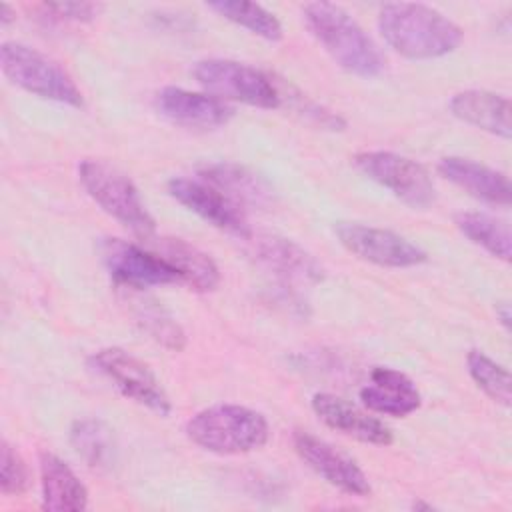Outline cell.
Instances as JSON below:
<instances>
[{"mask_svg":"<svg viewBox=\"0 0 512 512\" xmlns=\"http://www.w3.org/2000/svg\"><path fill=\"white\" fill-rule=\"evenodd\" d=\"M384 42L404 58L430 60L454 52L464 38L462 28L426 4L394 2L378 12Z\"/></svg>","mask_w":512,"mask_h":512,"instance_id":"6da1fadb","label":"cell"},{"mask_svg":"<svg viewBox=\"0 0 512 512\" xmlns=\"http://www.w3.org/2000/svg\"><path fill=\"white\" fill-rule=\"evenodd\" d=\"M304 22L330 58L350 74L374 78L384 70V58L364 28L338 4L310 2L302 8Z\"/></svg>","mask_w":512,"mask_h":512,"instance_id":"7a4b0ae2","label":"cell"},{"mask_svg":"<svg viewBox=\"0 0 512 512\" xmlns=\"http://www.w3.org/2000/svg\"><path fill=\"white\" fill-rule=\"evenodd\" d=\"M186 436L214 454H246L268 440L266 418L240 404H218L196 412L186 422Z\"/></svg>","mask_w":512,"mask_h":512,"instance_id":"3957f363","label":"cell"},{"mask_svg":"<svg viewBox=\"0 0 512 512\" xmlns=\"http://www.w3.org/2000/svg\"><path fill=\"white\" fill-rule=\"evenodd\" d=\"M78 178L88 196L132 234L144 240L154 236L156 222L124 172L102 160L86 158L78 166Z\"/></svg>","mask_w":512,"mask_h":512,"instance_id":"277c9868","label":"cell"},{"mask_svg":"<svg viewBox=\"0 0 512 512\" xmlns=\"http://www.w3.org/2000/svg\"><path fill=\"white\" fill-rule=\"evenodd\" d=\"M4 76L22 90L60 104L80 108L84 104L74 80L48 56L20 42H4L0 48Z\"/></svg>","mask_w":512,"mask_h":512,"instance_id":"5b68a950","label":"cell"},{"mask_svg":"<svg viewBox=\"0 0 512 512\" xmlns=\"http://www.w3.org/2000/svg\"><path fill=\"white\" fill-rule=\"evenodd\" d=\"M194 78L208 94L220 100H234L264 110H274L282 104V90L268 74L236 60H200L194 66Z\"/></svg>","mask_w":512,"mask_h":512,"instance_id":"8992f818","label":"cell"},{"mask_svg":"<svg viewBox=\"0 0 512 512\" xmlns=\"http://www.w3.org/2000/svg\"><path fill=\"white\" fill-rule=\"evenodd\" d=\"M354 164L362 174L390 190L410 208L426 210L436 202V188L430 174L408 156L388 150H370L356 154Z\"/></svg>","mask_w":512,"mask_h":512,"instance_id":"52a82bcc","label":"cell"},{"mask_svg":"<svg viewBox=\"0 0 512 512\" xmlns=\"http://www.w3.org/2000/svg\"><path fill=\"white\" fill-rule=\"evenodd\" d=\"M90 364L136 404L156 412L158 416H168L172 412L170 398L160 380L130 352L116 346L102 348L90 356Z\"/></svg>","mask_w":512,"mask_h":512,"instance_id":"ba28073f","label":"cell"},{"mask_svg":"<svg viewBox=\"0 0 512 512\" xmlns=\"http://www.w3.org/2000/svg\"><path fill=\"white\" fill-rule=\"evenodd\" d=\"M98 252L112 280L124 288L144 290L180 280L176 270L158 252H150L138 244L104 238L98 244Z\"/></svg>","mask_w":512,"mask_h":512,"instance_id":"9c48e42d","label":"cell"},{"mask_svg":"<svg viewBox=\"0 0 512 512\" xmlns=\"http://www.w3.org/2000/svg\"><path fill=\"white\" fill-rule=\"evenodd\" d=\"M334 232L348 252L378 266L410 268L428 260L420 246L386 228L360 222H338Z\"/></svg>","mask_w":512,"mask_h":512,"instance_id":"30bf717a","label":"cell"},{"mask_svg":"<svg viewBox=\"0 0 512 512\" xmlns=\"http://www.w3.org/2000/svg\"><path fill=\"white\" fill-rule=\"evenodd\" d=\"M168 194L208 224L242 238L250 236V228L240 204L204 178H172L168 180Z\"/></svg>","mask_w":512,"mask_h":512,"instance_id":"8fae6325","label":"cell"},{"mask_svg":"<svg viewBox=\"0 0 512 512\" xmlns=\"http://www.w3.org/2000/svg\"><path fill=\"white\" fill-rule=\"evenodd\" d=\"M296 454L308 464L320 478L330 486L350 494V496H368L370 482L364 470L348 454L334 448L330 442L306 432L296 430L292 436Z\"/></svg>","mask_w":512,"mask_h":512,"instance_id":"7c38bea8","label":"cell"},{"mask_svg":"<svg viewBox=\"0 0 512 512\" xmlns=\"http://www.w3.org/2000/svg\"><path fill=\"white\" fill-rule=\"evenodd\" d=\"M312 410L326 426L354 440L376 444V446H388L394 440L392 430L380 418L364 412L356 404L336 394H330V392L314 394Z\"/></svg>","mask_w":512,"mask_h":512,"instance_id":"4fadbf2b","label":"cell"},{"mask_svg":"<svg viewBox=\"0 0 512 512\" xmlns=\"http://www.w3.org/2000/svg\"><path fill=\"white\" fill-rule=\"evenodd\" d=\"M156 108L164 118L188 128H218L234 114L224 100L178 86H164L156 94Z\"/></svg>","mask_w":512,"mask_h":512,"instance_id":"5bb4252c","label":"cell"},{"mask_svg":"<svg viewBox=\"0 0 512 512\" xmlns=\"http://www.w3.org/2000/svg\"><path fill=\"white\" fill-rule=\"evenodd\" d=\"M362 404L378 414L402 418L416 412L422 396L416 384L400 370L376 366L370 372V382L360 388Z\"/></svg>","mask_w":512,"mask_h":512,"instance_id":"9a60e30c","label":"cell"},{"mask_svg":"<svg viewBox=\"0 0 512 512\" xmlns=\"http://www.w3.org/2000/svg\"><path fill=\"white\" fill-rule=\"evenodd\" d=\"M438 172L470 196L494 204L508 206L512 200V188L506 174L474 162L470 158L446 156L438 162Z\"/></svg>","mask_w":512,"mask_h":512,"instance_id":"2e32d148","label":"cell"},{"mask_svg":"<svg viewBox=\"0 0 512 512\" xmlns=\"http://www.w3.org/2000/svg\"><path fill=\"white\" fill-rule=\"evenodd\" d=\"M42 508L54 512H80L88 506V490L74 470L56 454H40Z\"/></svg>","mask_w":512,"mask_h":512,"instance_id":"e0dca14e","label":"cell"},{"mask_svg":"<svg viewBox=\"0 0 512 512\" xmlns=\"http://www.w3.org/2000/svg\"><path fill=\"white\" fill-rule=\"evenodd\" d=\"M450 112L466 124L496 134L504 140L510 138V100L490 90H464L452 96Z\"/></svg>","mask_w":512,"mask_h":512,"instance_id":"ac0fdd59","label":"cell"},{"mask_svg":"<svg viewBox=\"0 0 512 512\" xmlns=\"http://www.w3.org/2000/svg\"><path fill=\"white\" fill-rule=\"evenodd\" d=\"M252 246L256 260L286 280L318 282L324 276L320 264L292 240L280 236H256Z\"/></svg>","mask_w":512,"mask_h":512,"instance_id":"d6986e66","label":"cell"},{"mask_svg":"<svg viewBox=\"0 0 512 512\" xmlns=\"http://www.w3.org/2000/svg\"><path fill=\"white\" fill-rule=\"evenodd\" d=\"M158 254L192 290L210 292L220 282V272L214 260L206 252L184 242L182 238H160Z\"/></svg>","mask_w":512,"mask_h":512,"instance_id":"ffe728a7","label":"cell"},{"mask_svg":"<svg viewBox=\"0 0 512 512\" xmlns=\"http://www.w3.org/2000/svg\"><path fill=\"white\" fill-rule=\"evenodd\" d=\"M454 224L470 242L484 248L488 254L500 260H510L512 238L504 220L484 212H460L456 214Z\"/></svg>","mask_w":512,"mask_h":512,"instance_id":"44dd1931","label":"cell"},{"mask_svg":"<svg viewBox=\"0 0 512 512\" xmlns=\"http://www.w3.org/2000/svg\"><path fill=\"white\" fill-rule=\"evenodd\" d=\"M202 178L220 188L236 204H262L268 198V190L262 180L236 164H212L206 166Z\"/></svg>","mask_w":512,"mask_h":512,"instance_id":"7402d4cb","label":"cell"},{"mask_svg":"<svg viewBox=\"0 0 512 512\" xmlns=\"http://www.w3.org/2000/svg\"><path fill=\"white\" fill-rule=\"evenodd\" d=\"M206 6L214 12H218L222 18L250 30L252 34H256L264 40L278 42L284 34L280 20L272 12L262 8L260 4L244 2V0H218V2H210Z\"/></svg>","mask_w":512,"mask_h":512,"instance_id":"603a6c76","label":"cell"},{"mask_svg":"<svg viewBox=\"0 0 512 512\" xmlns=\"http://www.w3.org/2000/svg\"><path fill=\"white\" fill-rule=\"evenodd\" d=\"M70 442L78 456H82L90 466H110L114 458V436L112 430L94 418L76 420L70 430Z\"/></svg>","mask_w":512,"mask_h":512,"instance_id":"cb8c5ba5","label":"cell"},{"mask_svg":"<svg viewBox=\"0 0 512 512\" xmlns=\"http://www.w3.org/2000/svg\"><path fill=\"white\" fill-rule=\"evenodd\" d=\"M466 364H468V372L472 376V380L476 382V386L494 402L502 404V406H510V374L504 366L496 364L490 356H486L482 350H470L466 356Z\"/></svg>","mask_w":512,"mask_h":512,"instance_id":"d4e9b609","label":"cell"},{"mask_svg":"<svg viewBox=\"0 0 512 512\" xmlns=\"http://www.w3.org/2000/svg\"><path fill=\"white\" fill-rule=\"evenodd\" d=\"M136 318L142 326V330L154 338L158 344L166 346L168 350L180 352L186 344V336L180 328V324L166 312L162 310L156 302H140L136 310Z\"/></svg>","mask_w":512,"mask_h":512,"instance_id":"484cf974","label":"cell"},{"mask_svg":"<svg viewBox=\"0 0 512 512\" xmlns=\"http://www.w3.org/2000/svg\"><path fill=\"white\" fill-rule=\"evenodd\" d=\"M0 490L6 496L12 494H22L26 492L28 484H30V474L28 468L22 460V456L18 454V450L8 444L6 440H2V452H0Z\"/></svg>","mask_w":512,"mask_h":512,"instance_id":"4316f807","label":"cell"},{"mask_svg":"<svg viewBox=\"0 0 512 512\" xmlns=\"http://www.w3.org/2000/svg\"><path fill=\"white\" fill-rule=\"evenodd\" d=\"M42 8L52 18L72 20V22H90L98 12V6L90 2H50V4H42Z\"/></svg>","mask_w":512,"mask_h":512,"instance_id":"83f0119b","label":"cell"},{"mask_svg":"<svg viewBox=\"0 0 512 512\" xmlns=\"http://www.w3.org/2000/svg\"><path fill=\"white\" fill-rule=\"evenodd\" d=\"M496 316L500 318V322H502V326L508 330L510 328V320H512V314H510V306L508 304H498L496 306Z\"/></svg>","mask_w":512,"mask_h":512,"instance_id":"f1b7e54d","label":"cell"},{"mask_svg":"<svg viewBox=\"0 0 512 512\" xmlns=\"http://www.w3.org/2000/svg\"><path fill=\"white\" fill-rule=\"evenodd\" d=\"M12 20H16V10H12L10 4L0 6V22L2 26H8Z\"/></svg>","mask_w":512,"mask_h":512,"instance_id":"f546056e","label":"cell"},{"mask_svg":"<svg viewBox=\"0 0 512 512\" xmlns=\"http://www.w3.org/2000/svg\"><path fill=\"white\" fill-rule=\"evenodd\" d=\"M412 506H414L416 510H418V508H426V510H432V504H424V502H414Z\"/></svg>","mask_w":512,"mask_h":512,"instance_id":"4dcf8cb0","label":"cell"}]
</instances>
